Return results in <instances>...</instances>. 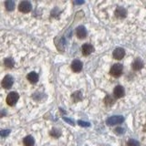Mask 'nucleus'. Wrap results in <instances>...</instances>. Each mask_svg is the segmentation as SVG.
Listing matches in <instances>:
<instances>
[{
  "label": "nucleus",
  "mask_w": 146,
  "mask_h": 146,
  "mask_svg": "<svg viewBox=\"0 0 146 146\" xmlns=\"http://www.w3.org/2000/svg\"><path fill=\"white\" fill-rule=\"evenodd\" d=\"M71 68L74 72H79L82 70V62L80 60H74L71 64Z\"/></svg>",
  "instance_id": "9"
},
{
  "label": "nucleus",
  "mask_w": 146,
  "mask_h": 146,
  "mask_svg": "<svg viewBox=\"0 0 146 146\" xmlns=\"http://www.w3.org/2000/svg\"><path fill=\"white\" fill-rule=\"evenodd\" d=\"M8 133H9V131H1V136L2 137H5V136L8 135Z\"/></svg>",
  "instance_id": "20"
},
{
  "label": "nucleus",
  "mask_w": 146,
  "mask_h": 146,
  "mask_svg": "<svg viewBox=\"0 0 146 146\" xmlns=\"http://www.w3.org/2000/svg\"><path fill=\"white\" fill-rule=\"evenodd\" d=\"M94 50V48L92 45L90 44H84L83 46H82V53H83L84 56H88V55L91 54L93 52Z\"/></svg>",
  "instance_id": "7"
},
{
  "label": "nucleus",
  "mask_w": 146,
  "mask_h": 146,
  "mask_svg": "<svg viewBox=\"0 0 146 146\" xmlns=\"http://www.w3.org/2000/svg\"><path fill=\"white\" fill-rule=\"evenodd\" d=\"M5 6H6V8L7 9L8 11H11V10H13L14 8H15L16 4L14 1H7L6 3H5Z\"/></svg>",
  "instance_id": "15"
},
{
  "label": "nucleus",
  "mask_w": 146,
  "mask_h": 146,
  "mask_svg": "<svg viewBox=\"0 0 146 146\" xmlns=\"http://www.w3.org/2000/svg\"><path fill=\"white\" fill-rule=\"evenodd\" d=\"M127 146H140V143H139V141L131 139V140H129V141H128Z\"/></svg>",
  "instance_id": "18"
},
{
  "label": "nucleus",
  "mask_w": 146,
  "mask_h": 146,
  "mask_svg": "<svg viewBox=\"0 0 146 146\" xmlns=\"http://www.w3.org/2000/svg\"><path fill=\"white\" fill-rule=\"evenodd\" d=\"M31 4L29 1H22L19 4V7H18L22 13H29L31 10Z\"/></svg>",
  "instance_id": "5"
},
{
  "label": "nucleus",
  "mask_w": 146,
  "mask_h": 146,
  "mask_svg": "<svg viewBox=\"0 0 146 146\" xmlns=\"http://www.w3.org/2000/svg\"><path fill=\"white\" fill-rule=\"evenodd\" d=\"M125 55V51L124 49L121 48H117L114 49L113 51V58H116V59H121Z\"/></svg>",
  "instance_id": "6"
},
{
  "label": "nucleus",
  "mask_w": 146,
  "mask_h": 146,
  "mask_svg": "<svg viewBox=\"0 0 146 146\" xmlns=\"http://www.w3.org/2000/svg\"><path fill=\"white\" fill-rule=\"evenodd\" d=\"M113 94L115 96V98L120 99L123 97V95H124V89H123L121 86H117L115 87V89L113 90Z\"/></svg>",
  "instance_id": "8"
},
{
  "label": "nucleus",
  "mask_w": 146,
  "mask_h": 146,
  "mask_svg": "<svg viewBox=\"0 0 146 146\" xmlns=\"http://www.w3.org/2000/svg\"><path fill=\"white\" fill-rule=\"evenodd\" d=\"M14 83V80H13V78L11 76H6L2 80V87L5 89H9V88H11L12 85Z\"/></svg>",
  "instance_id": "4"
},
{
  "label": "nucleus",
  "mask_w": 146,
  "mask_h": 146,
  "mask_svg": "<svg viewBox=\"0 0 146 146\" xmlns=\"http://www.w3.org/2000/svg\"><path fill=\"white\" fill-rule=\"evenodd\" d=\"M19 99V95H18L17 92H10L7 97V103L9 106H14L16 104V102Z\"/></svg>",
  "instance_id": "2"
},
{
  "label": "nucleus",
  "mask_w": 146,
  "mask_h": 146,
  "mask_svg": "<svg viewBox=\"0 0 146 146\" xmlns=\"http://www.w3.org/2000/svg\"><path fill=\"white\" fill-rule=\"evenodd\" d=\"M122 70H123V67H122L121 64H114V65L111 67L110 73H111V76L117 78V77H120L121 75Z\"/></svg>",
  "instance_id": "1"
},
{
  "label": "nucleus",
  "mask_w": 146,
  "mask_h": 146,
  "mask_svg": "<svg viewBox=\"0 0 146 146\" xmlns=\"http://www.w3.org/2000/svg\"><path fill=\"white\" fill-rule=\"evenodd\" d=\"M4 64H5V66L7 67V68H13V66H14V60H13L12 58H7L5 59Z\"/></svg>",
  "instance_id": "17"
},
{
  "label": "nucleus",
  "mask_w": 146,
  "mask_h": 146,
  "mask_svg": "<svg viewBox=\"0 0 146 146\" xmlns=\"http://www.w3.org/2000/svg\"><path fill=\"white\" fill-rule=\"evenodd\" d=\"M23 143H24L25 146H33L35 143V141L32 136H27L24 141H23Z\"/></svg>",
  "instance_id": "14"
},
{
  "label": "nucleus",
  "mask_w": 146,
  "mask_h": 146,
  "mask_svg": "<svg viewBox=\"0 0 146 146\" xmlns=\"http://www.w3.org/2000/svg\"><path fill=\"white\" fill-rule=\"evenodd\" d=\"M77 36H79L80 38H84L85 36H86V35H87V30H86V29L84 27H79L77 29Z\"/></svg>",
  "instance_id": "10"
},
{
  "label": "nucleus",
  "mask_w": 146,
  "mask_h": 146,
  "mask_svg": "<svg viewBox=\"0 0 146 146\" xmlns=\"http://www.w3.org/2000/svg\"><path fill=\"white\" fill-rule=\"evenodd\" d=\"M143 67V63L141 59H136V60L132 63V68H133L134 70H140Z\"/></svg>",
  "instance_id": "12"
},
{
  "label": "nucleus",
  "mask_w": 146,
  "mask_h": 146,
  "mask_svg": "<svg viewBox=\"0 0 146 146\" xmlns=\"http://www.w3.org/2000/svg\"><path fill=\"white\" fill-rule=\"evenodd\" d=\"M79 123H80V125H81V126H89L90 125L88 122H84V121H79Z\"/></svg>",
  "instance_id": "21"
},
{
  "label": "nucleus",
  "mask_w": 146,
  "mask_h": 146,
  "mask_svg": "<svg viewBox=\"0 0 146 146\" xmlns=\"http://www.w3.org/2000/svg\"><path fill=\"white\" fill-rule=\"evenodd\" d=\"M115 131H116V133H118V134H121V133L124 132V130H123L122 128H117V129L115 130Z\"/></svg>",
  "instance_id": "19"
},
{
  "label": "nucleus",
  "mask_w": 146,
  "mask_h": 146,
  "mask_svg": "<svg viewBox=\"0 0 146 146\" xmlns=\"http://www.w3.org/2000/svg\"><path fill=\"white\" fill-rule=\"evenodd\" d=\"M27 80L31 82V83H36V82L38 80V74H36V72L29 73L27 76Z\"/></svg>",
  "instance_id": "11"
},
{
  "label": "nucleus",
  "mask_w": 146,
  "mask_h": 146,
  "mask_svg": "<svg viewBox=\"0 0 146 146\" xmlns=\"http://www.w3.org/2000/svg\"><path fill=\"white\" fill-rule=\"evenodd\" d=\"M126 15V10L124 8H122V7H118L116 9V11H115V16L118 17V18H122V17H124Z\"/></svg>",
  "instance_id": "13"
},
{
  "label": "nucleus",
  "mask_w": 146,
  "mask_h": 146,
  "mask_svg": "<svg viewBox=\"0 0 146 146\" xmlns=\"http://www.w3.org/2000/svg\"><path fill=\"white\" fill-rule=\"evenodd\" d=\"M104 102L107 106H111L114 102V99L111 97V96H106V98L104 99Z\"/></svg>",
  "instance_id": "16"
},
{
  "label": "nucleus",
  "mask_w": 146,
  "mask_h": 146,
  "mask_svg": "<svg viewBox=\"0 0 146 146\" xmlns=\"http://www.w3.org/2000/svg\"><path fill=\"white\" fill-rule=\"evenodd\" d=\"M123 121H124V119H123L122 116H112L107 120V124L116 125V124H120Z\"/></svg>",
  "instance_id": "3"
}]
</instances>
